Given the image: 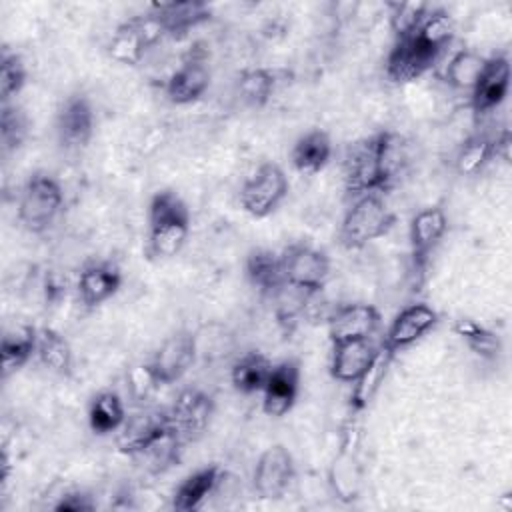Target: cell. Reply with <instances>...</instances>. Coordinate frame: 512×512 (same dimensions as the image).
<instances>
[{"instance_id": "cell-1", "label": "cell", "mask_w": 512, "mask_h": 512, "mask_svg": "<svg viewBox=\"0 0 512 512\" xmlns=\"http://www.w3.org/2000/svg\"><path fill=\"white\" fill-rule=\"evenodd\" d=\"M146 222L148 256L154 260H168L184 248L192 228V214L180 194L164 188L150 198Z\"/></svg>"}, {"instance_id": "cell-2", "label": "cell", "mask_w": 512, "mask_h": 512, "mask_svg": "<svg viewBox=\"0 0 512 512\" xmlns=\"http://www.w3.org/2000/svg\"><path fill=\"white\" fill-rule=\"evenodd\" d=\"M64 208V190L60 180L48 170L28 174L18 198V222L32 234L46 232Z\"/></svg>"}, {"instance_id": "cell-3", "label": "cell", "mask_w": 512, "mask_h": 512, "mask_svg": "<svg viewBox=\"0 0 512 512\" xmlns=\"http://www.w3.org/2000/svg\"><path fill=\"white\" fill-rule=\"evenodd\" d=\"M396 216L384 202V194L368 192L352 200L340 222L338 238L344 248L360 250L370 242L386 236Z\"/></svg>"}, {"instance_id": "cell-4", "label": "cell", "mask_w": 512, "mask_h": 512, "mask_svg": "<svg viewBox=\"0 0 512 512\" xmlns=\"http://www.w3.org/2000/svg\"><path fill=\"white\" fill-rule=\"evenodd\" d=\"M280 256L286 286L306 296H318L326 288L332 264L324 250L306 242H292Z\"/></svg>"}, {"instance_id": "cell-5", "label": "cell", "mask_w": 512, "mask_h": 512, "mask_svg": "<svg viewBox=\"0 0 512 512\" xmlns=\"http://www.w3.org/2000/svg\"><path fill=\"white\" fill-rule=\"evenodd\" d=\"M114 436L118 452L126 456H146L172 436L168 408L146 406L128 414Z\"/></svg>"}, {"instance_id": "cell-6", "label": "cell", "mask_w": 512, "mask_h": 512, "mask_svg": "<svg viewBox=\"0 0 512 512\" xmlns=\"http://www.w3.org/2000/svg\"><path fill=\"white\" fill-rule=\"evenodd\" d=\"M286 172L274 162H262L240 186V206L252 218H266L288 196Z\"/></svg>"}, {"instance_id": "cell-7", "label": "cell", "mask_w": 512, "mask_h": 512, "mask_svg": "<svg viewBox=\"0 0 512 512\" xmlns=\"http://www.w3.org/2000/svg\"><path fill=\"white\" fill-rule=\"evenodd\" d=\"M198 356L196 336L188 330H180L168 336L144 364L154 386H172L180 382L194 366Z\"/></svg>"}, {"instance_id": "cell-8", "label": "cell", "mask_w": 512, "mask_h": 512, "mask_svg": "<svg viewBox=\"0 0 512 512\" xmlns=\"http://www.w3.org/2000/svg\"><path fill=\"white\" fill-rule=\"evenodd\" d=\"M164 34L162 26L152 14L136 16L122 22L108 40V56L122 66H136L146 56V50L154 46Z\"/></svg>"}, {"instance_id": "cell-9", "label": "cell", "mask_w": 512, "mask_h": 512, "mask_svg": "<svg viewBox=\"0 0 512 512\" xmlns=\"http://www.w3.org/2000/svg\"><path fill=\"white\" fill-rule=\"evenodd\" d=\"M440 316L426 302H412L404 306L388 324L380 348L394 360L400 352L408 350L416 342H420L426 334H430Z\"/></svg>"}, {"instance_id": "cell-10", "label": "cell", "mask_w": 512, "mask_h": 512, "mask_svg": "<svg viewBox=\"0 0 512 512\" xmlns=\"http://www.w3.org/2000/svg\"><path fill=\"white\" fill-rule=\"evenodd\" d=\"M172 438L178 444L200 438L214 416V400L200 388H184L168 406Z\"/></svg>"}, {"instance_id": "cell-11", "label": "cell", "mask_w": 512, "mask_h": 512, "mask_svg": "<svg viewBox=\"0 0 512 512\" xmlns=\"http://www.w3.org/2000/svg\"><path fill=\"white\" fill-rule=\"evenodd\" d=\"M296 478V464L290 450L272 444L260 452L252 470V488L262 500H280L288 494Z\"/></svg>"}, {"instance_id": "cell-12", "label": "cell", "mask_w": 512, "mask_h": 512, "mask_svg": "<svg viewBox=\"0 0 512 512\" xmlns=\"http://www.w3.org/2000/svg\"><path fill=\"white\" fill-rule=\"evenodd\" d=\"M96 128V112L84 92L64 98L56 112V136L64 150L76 152L90 144Z\"/></svg>"}, {"instance_id": "cell-13", "label": "cell", "mask_w": 512, "mask_h": 512, "mask_svg": "<svg viewBox=\"0 0 512 512\" xmlns=\"http://www.w3.org/2000/svg\"><path fill=\"white\" fill-rule=\"evenodd\" d=\"M448 232V216L440 206H426L418 210L408 224V244L414 272L424 274L432 254Z\"/></svg>"}, {"instance_id": "cell-14", "label": "cell", "mask_w": 512, "mask_h": 512, "mask_svg": "<svg viewBox=\"0 0 512 512\" xmlns=\"http://www.w3.org/2000/svg\"><path fill=\"white\" fill-rule=\"evenodd\" d=\"M510 60L504 54L486 58L484 68L470 90V108L476 118H484L498 110L510 92Z\"/></svg>"}, {"instance_id": "cell-15", "label": "cell", "mask_w": 512, "mask_h": 512, "mask_svg": "<svg viewBox=\"0 0 512 512\" xmlns=\"http://www.w3.org/2000/svg\"><path fill=\"white\" fill-rule=\"evenodd\" d=\"M122 270L108 260H94L82 266L76 278V296L84 310H96L114 298L122 288Z\"/></svg>"}, {"instance_id": "cell-16", "label": "cell", "mask_w": 512, "mask_h": 512, "mask_svg": "<svg viewBox=\"0 0 512 512\" xmlns=\"http://www.w3.org/2000/svg\"><path fill=\"white\" fill-rule=\"evenodd\" d=\"M382 324L376 306L366 302H348L332 310L328 316V338L332 342L372 338Z\"/></svg>"}, {"instance_id": "cell-17", "label": "cell", "mask_w": 512, "mask_h": 512, "mask_svg": "<svg viewBox=\"0 0 512 512\" xmlns=\"http://www.w3.org/2000/svg\"><path fill=\"white\" fill-rule=\"evenodd\" d=\"M300 366L296 360L274 362L272 372L262 388V412L270 418L286 416L300 394Z\"/></svg>"}, {"instance_id": "cell-18", "label": "cell", "mask_w": 512, "mask_h": 512, "mask_svg": "<svg viewBox=\"0 0 512 512\" xmlns=\"http://www.w3.org/2000/svg\"><path fill=\"white\" fill-rule=\"evenodd\" d=\"M344 188L348 198H358L368 192H378V170H376V150H374V136L362 138L354 142L344 158Z\"/></svg>"}, {"instance_id": "cell-19", "label": "cell", "mask_w": 512, "mask_h": 512, "mask_svg": "<svg viewBox=\"0 0 512 512\" xmlns=\"http://www.w3.org/2000/svg\"><path fill=\"white\" fill-rule=\"evenodd\" d=\"M380 344L372 338L366 340H346L330 344V376L342 384H354L374 362Z\"/></svg>"}, {"instance_id": "cell-20", "label": "cell", "mask_w": 512, "mask_h": 512, "mask_svg": "<svg viewBox=\"0 0 512 512\" xmlns=\"http://www.w3.org/2000/svg\"><path fill=\"white\" fill-rule=\"evenodd\" d=\"M210 82L212 72L208 64L202 58L192 56L168 76L164 84V96L174 106H186L200 100L210 88Z\"/></svg>"}, {"instance_id": "cell-21", "label": "cell", "mask_w": 512, "mask_h": 512, "mask_svg": "<svg viewBox=\"0 0 512 512\" xmlns=\"http://www.w3.org/2000/svg\"><path fill=\"white\" fill-rule=\"evenodd\" d=\"M244 276L262 296L276 298L284 288L282 256L270 248H252L244 258Z\"/></svg>"}, {"instance_id": "cell-22", "label": "cell", "mask_w": 512, "mask_h": 512, "mask_svg": "<svg viewBox=\"0 0 512 512\" xmlns=\"http://www.w3.org/2000/svg\"><path fill=\"white\" fill-rule=\"evenodd\" d=\"M158 24L162 26L166 36L182 38L190 30L198 28L200 24L208 22L212 16V10L206 2L196 0H182V2H160L152 6L150 12Z\"/></svg>"}, {"instance_id": "cell-23", "label": "cell", "mask_w": 512, "mask_h": 512, "mask_svg": "<svg viewBox=\"0 0 512 512\" xmlns=\"http://www.w3.org/2000/svg\"><path fill=\"white\" fill-rule=\"evenodd\" d=\"M434 64L436 62L406 36L394 40L384 62V74L392 84H408L432 70Z\"/></svg>"}, {"instance_id": "cell-24", "label": "cell", "mask_w": 512, "mask_h": 512, "mask_svg": "<svg viewBox=\"0 0 512 512\" xmlns=\"http://www.w3.org/2000/svg\"><path fill=\"white\" fill-rule=\"evenodd\" d=\"M454 32L456 24L450 12H446L444 8H430L420 26L410 34V38L426 56L438 62L446 48L452 44Z\"/></svg>"}, {"instance_id": "cell-25", "label": "cell", "mask_w": 512, "mask_h": 512, "mask_svg": "<svg viewBox=\"0 0 512 512\" xmlns=\"http://www.w3.org/2000/svg\"><path fill=\"white\" fill-rule=\"evenodd\" d=\"M332 158V138L326 130L312 128L304 132L292 146L290 160L296 172L314 176L322 172Z\"/></svg>"}, {"instance_id": "cell-26", "label": "cell", "mask_w": 512, "mask_h": 512, "mask_svg": "<svg viewBox=\"0 0 512 512\" xmlns=\"http://www.w3.org/2000/svg\"><path fill=\"white\" fill-rule=\"evenodd\" d=\"M220 466L216 464H206L202 468H196L190 472L182 482L176 486L172 494V506L180 512H192L198 510L208 496L214 494L218 482H220Z\"/></svg>"}, {"instance_id": "cell-27", "label": "cell", "mask_w": 512, "mask_h": 512, "mask_svg": "<svg viewBox=\"0 0 512 512\" xmlns=\"http://www.w3.org/2000/svg\"><path fill=\"white\" fill-rule=\"evenodd\" d=\"M374 136V150H376V170H378V182L382 194L400 178L408 154H406V142L398 132L382 130L372 134Z\"/></svg>"}, {"instance_id": "cell-28", "label": "cell", "mask_w": 512, "mask_h": 512, "mask_svg": "<svg viewBox=\"0 0 512 512\" xmlns=\"http://www.w3.org/2000/svg\"><path fill=\"white\" fill-rule=\"evenodd\" d=\"M38 330L32 324H18L4 332L2 336V376L8 378L22 370L34 356L38 348Z\"/></svg>"}, {"instance_id": "cell-29", "label": "cell", "mask_w": 512, "mask_h": 512, "mask_svg": "<svg viewBox=\"0 0 512 512\" xmlns=\"http://www.w3.org/2000/svg\"><path fill=\"white\" fill-rule=\"evenodd\" d=\"M274 362L260 350H246L242 352L232 368H230V382L236 392L244 396L260 394L270 372H272Z\"/></svg>"}, {"instance_id": "cell-30", "label": "cell", "mask_w": 512, "mask_h": 512, "mask_svg": "<svg viewBox=\"0 0 512 512\" xmlns=\"http://www.w3.org/2000/svg\"><path fill=\"white\" fill-rule=\"evenodd\" d=\"M38 362L52 374L68 378L74 368V352L70 342L62 332L56 328L44 326L38 330V348H36Z\"/></svg>"}, {"instance_id": "cell-31", "label": "cell", "mask_w": 512, "mask_h": 512, "mask_svg": "<svg viewBox=\"0 0 512 512\" xmlns=\"http://www.w3.org/2000/svg\"><path fill=\"white\" fill-rule=\"evenodd\" d=\"M126 416L124 400L114 390L96 392L88 404V426L98 436L116 434Z\"/></svg>"}, {"instance_id": "cell-32", "label": "cell", "mask_w": 512, "mask_h": 512, "mask_svg": "<svg viewBox=\"0 0 512 512\" xmlns=\"http://www.w3.org/2000/svg\"><path fill=\"white\" fill-rule=\"evenodd\" d=\"M496 158V136L488 132L470 134L458 148L454 170L460 176H478Z\"/></svg>"}, {"instance_id": "cell-33", "label": "cell", "mask_w": 512, "mask_h": 512, "mask_svg": "<svg viewBox=\"0 0 512 512\" xmlns=\"http://www.w3.org/2000/svg\"><path fill=\"white\" fill-rule=\"evenodd\" d=\"M452 330L478 358L490 360V362L498 360L502 352V340L494 330L482 326L472 318H458Z\"/></svg>"}, {"instance_id": "cell-34", "label": "cell", "mask_w": 512, "mask_h": 512, "mask_svg": "<svg viewBox=\"0 0 512 512\" xmlns=\"http://www.w3.org/2000/svg\"><path fill=\"white\" fill-rule=\"evenodd\" d=\"M278 78L276 72L270 68H248L242 70L238 80H236V90L240 94V98L254 106V108H262L270 102L274 90H276Z\"/></svg>"}, {"instance_id": "cell-35", "label": "cell", "mask_w": 512, "mask_h": 512, "mask_svg": "<svg viewBox=\"0 0 512 512\" xmlns=\"http://www.w3.org/2000/svg\"><path fill=\"white\" fill-rule=\"evenodd\" d=\"M484 62H486V58L474 50H468V48L458 50L446 64V70H444L446 84L454 90L470 94V90L474 88V84L484 68Z\"/></svg>"}, {"instance_id": "cell-36", "label": "cell", "mask_w": 512, "mask_h": 512, "mask_svg": "<svg viewBox=\"0 0 512 512\" xmlns=\"http://www.w3.org/2000/svg\"><path fill=\"white\" fill-rule=\"evenodd\" d=\"M392 364V358L380 348L374 362L370 364V368L352 384V396H350V404L354 410H364L374 394L378 392L382 380L386 378V372H388V366Z\"/></svg>"}, {"instance_id": "cell-37", "label": "cell", "mask_w": 512, "mask_h": 512, "mask_svg": "<svg viewBox=\"0 0 512 512\" xmlns=\"http://www.w3.org/2000/svg\"><path fill=\"white\" fill-rule=\"evenodd\" d=\"M28 82V68L22 56L8 46L2 48L0 56V98L2 104L12 102Z\"/></svg>"}, {"instance_id": "cell-38", "label": "cell", "mask_w": 512, "mask_h": 512, "mask_svg": "<svg viewBox=\"0 0 512 512\" xmlns=\"http://www.w3.org/2000/svg\"><path fill=\"white\" fill-rule=\"evenodd\" d=\"M28 134V118L24 110L12 102L2 104L0 110V140L4 152L18 150Z\"/></svg>"}, {"instance_id": "cell-39", "label": "cell", "mask_w": 512, "mask_h": 512, "mask_svg": "<svg viewBox=\"0 0 512 512\" xmlns=\"http://www.w3.org/2000/svg\"><path fill=\"white\" fill-rule=\"evenodd\" d=\"M390 8V30L394 34V40L410 36L430 10L426 2H396L390 4Z\"/></svg>"}, {"instance_id": "cell-40", "label": "cell", "mask_w": 512, "mask_h": 512, "mask_svg": "<svg viewBox=\"0 0 512 512\" xmlns=\"http://www.w3.org/2000/svg\"><path fill=\"white\" fill-rule=\"evenodd\" d=\"M54 510H58V512H92V510H96V502L88 492L70 490L60 496V500L54 504Z\"/></svg>"}]
</instances>
